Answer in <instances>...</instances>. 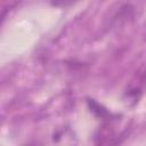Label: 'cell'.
<instances>
[{
  "label": "cell",
  "instance_id": "1",
  "mask_svg": "<svg viewBox=\"0 0 146 146\" xmlns=\"http://www.w3.org/2000/svg\"><path fill=\"white\" fill-rule=\"evenodd\" d=\"M87 104H88V107H89L90 112L94 113V115L97 116L98 119L112 121L113 119H116L117 117V115L112 114L107 108H105L102 104L97 103L95 99H88L87 100Z\"/></svg>",
  "mask_w": 146,
  "mask_h": 146
},
{
  "label": "cell",
  "instance_id": "2",
  "mask_svg": "<svg viewBox=\"0 0 146 146\" xmlns=\"http://www.w3.org/2000/svg\"><path fill=\"white\" fill-rule=\"evenodd\" d=\"M79 0H50V3L54 7H58V8H63V7H67L74 2H76Z\"/></svg>",
  "mask_w": 146,
  "mask_h": 146
}]
</instances>
